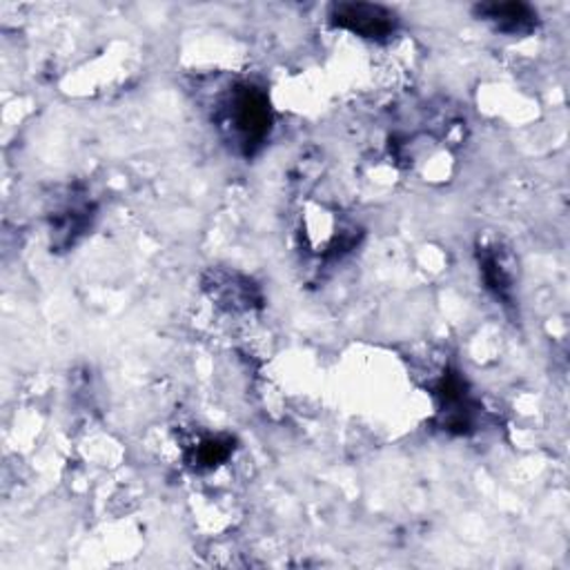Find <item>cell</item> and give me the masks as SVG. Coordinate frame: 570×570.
Segmentation results:
<instances>
[{"instance_id": "cell-1", "label": "cell", "mask_w": 570, "mask_h": 570, "mask_svg": "<svg viewBox=\"0 0 570 570\" xmlns=\"http://www.w3.org/2000/svg\"><path fill=\"white\" fill-rule=\"evenodd\" d=\"M227 119L236 132V136L241 138V143L246 145L248 152H253L255 147H259L264 143V138L270 132L272 125V116H270V105L268 99L250 86L236 88L230 101V110H227Z\"/></svg>"}, {"instance_id": "cell-2", "label": "cell", "mask_w": 570, "mask_h": 570, "mask_svg": "<svg viewBox=\"0 0 570 570\" xmlns=\"http://www.w3.org/2000/svg\"><path fill=\"white\" fill-rule=\"evenodd\" d=\"M331 23L368 41H383L396 32L399 19L392 10L370 3H337L331 8Z\"/></svg>"}, {"instance_id": "cell-3", "label": "cell", "mask_w": 570, "mask_h": 570, "mask_svg": "<svg viewBox=\"0 0 570 570\" xmlns=\"http://www.w3.org/2000/svg\"><path fill=\"white\" fill-rule=\"evenodd\" d=\"M474 14L511 36H526L537 27V12L524 3H483L474 8Z\"/></svg>"}, {"instance_id": "cell-4", "label": "cell", "mask_w": 570, "mask_h": 570, "mask_svg": "<svg viewBox=\"0 0 570 570\" xmlns=\"http://www.w3.org/2000/svg\"><path fill=\"white\" fill-rule=\"evenodd\" d=\"M439 396H442V413H444V426L448 431H457V433H466L472 426V411L474 405L463 388V381L455 375L446 377L442 388H439Z\"/></svg>"}, {"instance_id": "cell-5", "label": "cell", "mask_w": 570, "mask_h": 570, "mask_svg": "<svg viewBox=\"0 0 570 570\" xmlns=\"http://www.w3.org/2000/svg\"><path fill=\"white\" fill-rule=\"evenodd\" d=\"M483 275H485V281H488V288H493L500 299H508L511 297L513 279H511V270L506 268L502 257H498L495 253L485 255V259H483Z\"/></svg>"}, {"instance_id": "cell-6", "label": "cell", "mask_w": 570, "mask_h": 570, "mask_svg": "<svg viewBox=\"0 0 570 570\" xmlns=\"http://www.w3.org/2000/svg\"><path fill=\"white\" fill-rule=\"evenodd\" d=\"M230 457V442H223V439H205L197 455H194V466L199 468H212L221 461H225Z\"/></svg>"}]
</instances>
